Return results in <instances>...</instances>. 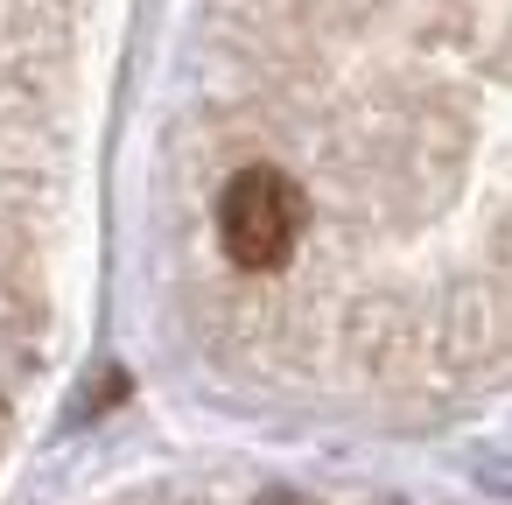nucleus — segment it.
<instances>
[{
    "label": "nucleus",
    "instance_id": "obj_2",
    "mask_svg": "<svg viewBox=\"0 0 512 505\" xmlns=\"http://www.w3.org/2000/svg\"><path fill=\"white\" fill-rule=\"evenodd\" d=\"M253 505H316V498H302V491H260Z\"/></svg>",
    "mask_w": 512,
    "mask_h": 505
},
{
    "label": "nucleus",
    "instance_id": "obj_1",
    "mask_svg": "<svg viewBox=\"0 0 512 505\" xmlns=\"http://www.w3.org/2000/svg\"><path fill=\"white\" fill-rule=\"evenodd\" d=\"M302 218H309V204L281 169H239L218 197V246H225L232 267L274 274V267H288V253L302 239Z\"/></svg>",
    "mask_w": 512,
    "mask_h": 505
}]
</instances>
